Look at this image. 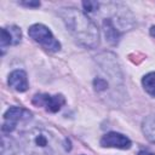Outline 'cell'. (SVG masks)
<instances>
[{
    "mask_svg": "<svg viewBox=\"0 0 155 155\" xmlns=\"http://www.w3.org/2000/svg\"><path fill=\"white\" fill-rule=\"evenodd\" d=\"M59 16L62 17L65 27L70 34L82 46L94 48L99 44V33L97 25L80 10L74 7L61 8Z\"/></svg>",
    "mask_w": 155,
    "mask_h": 155,
    "instance_id": "1",
    "label": "cell"
},
{
    "mask_svg": "<svg viewBox=\"0 0 155 155\" xmlns=\"http://www.w3.org/2000/svg\"><path fill=\"white\" fill-rule=\"evenodd\" d=\"M25 148L34 155H53L57 143L54 136L45 128H33L24 136Z\"/></svg>",
    "mask_w": 155,
    "mask_h": 155,
    "instance_id": "2",
    "label": "cell"
},
{
    "mask_svg": "<svg viewBox=\"0 0 155 155\" xmlns=\"http://www.w3.org/2000/svg\"><path fill=\"white\" fill-rule=\"evenodd\" d=\"M28 34L34 41L39 42L51 52H57L61 48L59 41L53 36L52 31L44 24H33L28 29Z\"/></svg>",
    "mask_w": 155,
    "mask_h": 155,
    "instance_id": "3",
    "label": "cell"
},
{
    "mask_svg": "<svg viewBox=\"0 0 155 155\" xmlns=\"http://www.w3.org/2000/svg\"><path fill=\"white\" fill-rule=\"evenodd\" d=\"M31 119V113L21 107H11L4 114V122H2V131L4 132H12L16 130L19 122H25Z\"/></svg>",
    "mask_w": 155,
    "mask_h": 155,
    "instance_id": "4",
    "label": "cell"
},
{
    "mask_svg": "<svg viewBox=\"0 0 155 155\" xmlns=\"http://www.w3.org/2000/svg\"><path fill=\"white\" fill-rule=\"evenodd\" d=\"M31 103L36 107H42L50 113H57L61 108L65 104V98L62 94H47V93H39L35 94L31 99Z\"/></svg>",
    "mask_w": 155,
    "mask_h": 155,
    "instance_id": "5",
    "label": "cell"
},
{
    "mask_svg": "<svg viewBox=\"0 0 155 155\" xmlns=\"http://www.w3.org/2000/svg\"><path fill=\"white\" fill-rule=\"evenodd\" d=\"M131 140L117 132H109L104 134L101 139V145L104 148H117V149H130Z\"/></svg>",
    "mask_w": 155,
    "mask_h": 155,
    "instance_id": "6",
    "label": "cell"
},
{
    "mask_svg": "<svg viewBox=\"0 0 155 155\" xmlns=\"http://www.w3.org/2000/svg\"><path fill=\"white\" fill-rule=\"evenodd\" d=\"M21 39H22V31L18 27L11 25L7 28H1V40L0 41H1L2 52L6 46L19 44Z\"/></svg>",
    "mask_w": 155,
    "mask_h": 155,
    "instance_id": "7",
    "label": "cell"
},
{
    "mask_svg": "<svg viewBox=\"0 0 155 155\" xmlns=\"http://www.w3.org/2000/svg\"><path fill=\"white\" fill-rule=\"evenodd\" d=\"M8 86L12 87L13 90L18 92H24L28 90L29 84H28V78L24 70H13L8 75Z\"/></svg>",
    "mask_w": 155,
    "mask_h": 155,
    "instance_id": "8",
    "label": "cell"
},
{
    "mask_svg": "<svg viewBox=\"0 0 155 155\" xmlns=\"http://www.w3.org/2000/svg\"><path fill=\"white\" fill-rule=\"evenodd\" d=\"M103 30H104V35H105V39L108 40V42L115 45L117 44L119 39H120V30L115 27L114 22L110 19V18H105L103 21Z\"/></svg>",
    "mask_w": 155,
    "mask_h": 155,
    "instance_id": "9",
    "label": "cell"
},
{
    "mask_svg": "<svg viewBox=\"0 0 155 155\" xmlns=\"http://www.w3.org/2000/svg\"><path fill=\"white\" fill-rule=\"evenodd\" d=\"M143 132L150 142L155 143V115H150L143 121Z\"/></svg>",
    "mask_w": 155,
    "mask_h": 155,
    "instance_id": "10",
    "label": "cell"
},
{
    "mask_svg": "<svg viewBox=\"0 0 155 155\" xmlns=\"http://www.w3.org/2000/svg\"><path fill=\"white\" fill-rule=\"evenodd\" d=\"M142 84H143V87L147 91V93L155 97V71H151V73L147 74L143 78Z\"/></svg>",
    "mask_w": 155,
    "mask_h": 155,
    "instance_id": "11",
    "label": "cell"
},
{
    "mask_svg": "<svg viewBox=\"0 0 155 155\" xmlns=\"http://www.w3.org/2000/svg\"><path fill=\"white\" fill-rule=\"evenodd\" d=\"M93 87L97 92H102V91H105L108 88V82L103 78H96L93 80Z\"/></svg>",
    "mask_w": 155,
    "mask_h": 155,
    "instance_id": "12",
    "label": "cell"
},
{
    "mask_svg": "<svg viewBox=\"0 0 155 155\" xmlns=\"http://www.w3.org/2000/svg\"><path fill=\"white\" fill-rule=\"evenodd\" d=\"M21 5H24V6H28V7H38V6H40V2H38V1H35V2L29 1V2H21Z\"/></svg>",
    "mask_w": 155,
    "mask_h": 155,
    "instance_id": "13",
    "label": "cell"
},
{
    "mask_svg": "<svg viewBox=\"0 0 155 155\" xmlns=\"http://www.w3.org/2000/svg\"><path fill=\"white\" fill-rule=\"evenodd\" d=\"M137 155H155V154H153V153H150V151H147V150H142V151H139Z\"/></svg>",
    "mask_w": 155,
    "mask_h": 155,
    "instance_id": "14",
    "label": "cell"
},
{
    "mask_svg": "<svg viewBox=\"0 0 155 155\" xmlns=\"http://www.w3.org/2000/svg\"><path fill=\"white\" fill-rule=\"evenodd\" d=\"M150 34H151L153 36H155V27H151V29H150Z\"/></svg>",
    "mask_w": 155,
    "mask_h": 155,
    "instance_id": "15",
    "label": "cell"
}]
</instances>
